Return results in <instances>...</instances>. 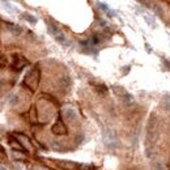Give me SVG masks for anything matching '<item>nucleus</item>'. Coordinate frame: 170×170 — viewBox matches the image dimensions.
<instances>
[{
    "mask_svg": "<svg viewBox=\"0 0 170 170\" xmlns=\"http://www.w3.org/2000/svg\"><path fill=\"white\" fill-rule=\"evenodd\" d=\"M47 29H49V33L53 35L54 38H55L59 43H60V45H63V46H65V47H68V46L71 45V43L68 42V39L64 37V34H63L60 30H59L58 26H55V25H53V24H49V28H47Z\"/></svg>",
    "mask_w": 170,
    "mask_h": 170,
    "instance_id": "obj_1",
    "label": "nucleus"
},
{
    "mask_svg": "<svg viewBox=\"0 0 170 170\" xmlns=\"http://www.w3.org/2000/svg\"><path fill=\"white\" fill-rule=\"evenodd\" d=\"M25 81H26L28 86L32 90H34L35 88H37V85H38V83H39V70L37 68V67L33 68V70L25 76Z\"/></svg>",
    "mask_w": 170,
    "mask_h": 170,
    "instance_id": "obj_2",
    "label": "nucleus"
},
{
    "mask_svg": "<svg viewBox=\"0 0 170 170\" xmlns=\"http://www.w3.org/2000/svg\"><path fill=\"white\" fill-rule=\"evenodd\" d=\"M103 142H105V145L107 148L114 149V148L118 145V136L115 134V131L105 130V132H103Z\"/></svg>",
    "mask_w": 170,
    "mask_h": 170,
    "instance_id": "obj_3",
    "label": "nucleus"
},
{
    "mask_svg": "<svg viewBox=\"0 0 170 170\" xmlns=\"http://www.w3.org/2000/svg\"><path fill=\"white\" fill-rule=\"evenodd\" d=\"M51 131H53L55 135H67V127H65V124L63 123L60 115L58 116V121H56V123L53 126Z\"/></svg>",
    "mask_w": 170,
    "mask_h": 170,
    "instance_id": "obj_4",
    "label": "nucleus"
},
{
    "mask_svg": "<svg viewBox=\"0 0 170 170\" xmlns=\"http://www.w3.org/2000/svg\"><path fill=\"white\" fill-rule=\"evenodd\" d=\"M56 164L59 167H62L64 170H76L79 167V164L72 161H56Z\"/></svg>",
    "mask_w": 170,
    "mask_h": 170,
    "instance_id": "obj_5",
    "label": "nucleus"
},
{
    "mask_svg": "<svg viewBox=\"0 0 170 170\" xmlns=\"http://www.w3.org/2000/svg\"><path fill=\"white\" fill-rule=\"evenodd\" d=\"M64 118H65V121L67 122H75L77 119V114L76 111L73 109L71 107H67V109H64V113H63Z\"/></svg>",
    "mask_w": 170,
    "mask_h": 170,
    "instance_id": "obj_6",
    "label": "nucleus"
},
{
    "mask_svg": "<svg viewBox=\"0 0 170 170\" xmlns=\"http://www.w3.org/2000/svg\"><path fill=\"white\" fill-rule=\"evenodd\" d=\"M16 139L18 140V139H21V140H24V145H25V148L26 149H32V143H30V140H29V137L25 135V134H23V132H16Z\"/></svg>",
    "mask_w": 170,
    "mask_h": 170,
    "instance_id": "obj_7",
    "label": "nucleus"
},
{
    "mask_svg": "<svg viewBox=\"0 0 170 170\" xmlns=\"http://www.w3.org/2000/svg\"><path fill=\"white\" fill-rule=\"evenodd\" d=\"M26 64H28V60H26L25 58L16 59V62H14V64H13V70H14V71H21Z\"/></svg>",
    "mask_w": 170,
    "mask_h": 170,
    "instance_id": "obj_8",
    "label": "nucleus"
},
{
    "mask_svg": "<svg viewBox=\"0 0 170 170\" xmlns=\"http://www.w3.org/2000/svg\"><path fill=\"white\" fill-rule=\"evenodd\" d=\"M9 144H11V147L13 148V149L14 151H20V152H24L25 151V148L23 147V145H21V143L18 142V140L17 139H13V137H9Z\"/></svg>",
    "mask_w": 170,
    "mask_h": 170,
    "instance_id": "obj_9",
    "label": "nucleus"
},
{
    "mask_svg": "<svg viewBox=\"0 0 170 170\" xmlns=\"http://www.w3.org/2000/svg\"><path fill=\"white\" fill-rule=\"evenodd\" d=\"M7 26H8V29L12 32L13 35H20L21 33H23V28H21L20 25H16V24H7Z\"/></svg>",
    "mask_w": 170,
    "mask_h": 170,
    "instance_id": "obj_10",
    "label": "nucleus"
},
{
    "mask_svg": "<svg viewBox=\"0 0 170 170\" xmlns=\"http://www.w3.org/2000/svg\"><path fill=\"white\" fill-rule=\"evenodd\" d=\"M59 85H60V88H63V89H67V88L71 85V77H68V76L62 77L60 80H59Z\"/></svg>",
    "mask_w": 170,
    "mask_h": 170,
    "instance_id": "obj_11",
    "label": "nucleus"
},
{
    "mask_svg": "<svg viewBox=\"0 0 170 170\" xmlns=\"http://www.w3.org/2000/svg\"><path fill=\"white\" fill-rule=\"evenodd\" d=\"M122 100H123L124 105H127V106H130V105L134 103V97H132V94H130V93H124Z\"/></svg>",
    "mask_w": 170,
    "mask_h": 170,
    "instance_id": "obj_12",
    "label": "nucleus"
},
{
    "mask_svg": "<svg viewBox=\"0 0 170 170\" xmlns=\"http://www.w3.org/2000/svg\"><path fill=\"white\" fill-rule=\"evenodd\" d=\"M23 16H24V18L28 21V23H30L32 25H35V24H37V18L33 16V14H30V13H24Z\"/></svg>",
    "mask_w": 170,
    "mask_h": 170,
    "instance_id": "obj_13",
    "label": "nucleus"
},
{
    "mask_svg": "<svg viewBox=\"0 0 170 170\" xmlns=\"http://www.w3.org/2000/svg\"><path fill=\"white\" fill-rule=\"evenodd\" d=\"M18 100H20V95L18 94H11L9 95V103L13 106L16 105V103H18Z\"/></svg>",
    "mask_w": 170,
    "mask_h": 170,
    "instance_id": "obj_14",
    "label": "nucleus"
},
{
    "mask_svg": "<svg viewBox=\"0 0 170 170\" xmlns=\"http://www.w3.org/2000/svg\"><path fill=\"white\" fill-rule=\"evenodd\" d=\"M154 170H167V166H165L162 162H156V164L153 165Z\"/></svg>",
    "mask_w": 170,
    "mask_h": 170,
    "instance_id": "obj_15",
    "label": "nucleus"
},
{
    "mask_svg": "<svg viewBox=\"0 0 170 170\" xmlns=\"http://www.w3.org/2000/svg\"><path fill=\"white\" fill-rule=\"evenodd\" d=\"M95 89H97V92L101 93V94H106V93H107V88H106L105 85H98L97 88H95Z\"/></svg>",
    "mask_w": 170,
    "mask_h": 170,
    "instance_id": "obj_16",
    "label": "nucleus"
},
{
    "mask_svg": "<svg viewBox=\"0 0 170 170\" xmlns=\"http://www.w3.org/2000/svg\"><path fill=\"white\" fill-rule=\"evenodd\" d=\"M7 65V58L4 56H0V68H3Z\"/></svg>",
    "mask_w": 170,
    "mask_h": 170,
    "instance_id": "obj_17",
    "label": "nucleus"
},
{
    "mask_svg": "<svg viewBox=\"0 0 170 170\" xmlns=\"http://www.w3.org/2000/svg\"><path fill=\"white\" fill-rule=\"evenodd\" d=\"M98 5H100V8H101L102 11H105L106 13L109 12V8H107V5H106L105 3H98Z\"/></svg>",
    "mask_w": 170,
    "mask_h": 170,
    "instance_id": "obj_18",
    "label": "nucleus"
},
{
    "mask_svg": "<svg viewBox=\"0 0 170 170\" xmlns=\"http://www.w3.org/2000/svg\"><path fill=\"white\" fill-rule=\"evenodd\" d=\"M5 157V149H4V148L2 147V145H0V158H4Z\"/></svg>",
    "mask_w": 170,
    "mask_h": 170,
    "instance_id": "obj_19",
    "label": "nucleus"
},
{
    "mask_svg": "<svg viewBox=\"0 0 170 170\" xmlns=\"http://www.w3.org/2000/svg\"><path fill=\"white\" fill-rule=\"evenodd\" d=\"M3 88H4V83H3V81H0V90H2Z\"/></svg>",
    "mask_w": 170,
    "mask_h": 170,
    "instance_id": "obj_20",
    "label": "nucleus"
},
{
    "mask_svg": "<svg viewBox=\"0 0 170 170\" xmlns=\"http://www.w3.org/2000/svg\"><path fill=\"white\" fill-rule=\"evenodd\" d=\"M0 170H5V169H4V167H2V166H0Z\"/></svg>",
    "mask_w": 170,
    "mask_h": 170,
    "instance_id": "obj_21",
    "label": "nucleus"
}]
</instances>
